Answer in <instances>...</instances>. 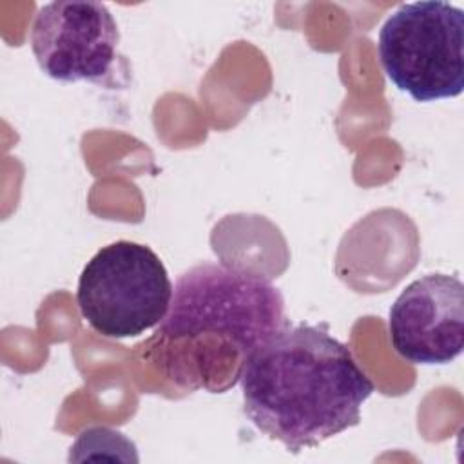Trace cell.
I'll return each instance as SVG.
<instances>
[{"label":"cell","instance_id":"6da1fadb","mask_svg":"<svg viewBox=\"0 0 464 464\" xmlns=\"http://www.w3.org/2000/svg\"><path fill=\"white\" fill-rule=\"evenodd\" d=\"M285 324L277 286L243 268L201 263L183 272L167 315L149 341V359L179 386L219 393L248 357Z\"/></svg>","mask_w":464,"mask_h":464},{"label":"cell","instance_id":"7a4b0ae2","mask_svg":"<svg viewBox=\"0 0 464 464\" xmlns=\"http://www.w3.org/2000/svg\"><path fill=\"white\" fill-rule=\"evenodd\" d=\"M239 382L245 415L292 453L357 426L375 390L324 326L286 323L248 357Z\"/></svg>","mask_w":464,"mask_h":464},{"label":"cell","instance_id":"3957f363","mask_svg":"<svg viewBox=\"0 0 464 464\" xmlns=\"http://www.w3.org/2000/svg\"><path fill=\"white\" fill-rule=\"evenodd\" d=\"M377 49L386 78L417 102L464 89V11L450 2L402 4L382 24Z\"/></svg>","mask_w":464,"mask_h":464},{"label":"cell","instance_id":"277c9868","mask_svg":"<svg viewBox=\"0 0 464 464\" xmlns=\"http://www.w3.org/2000/svg\"><path fill=\"white\" fill-rule=\"evenodd\" d=\"M174 286L158 254L120 239L102 246L83 266L76 303L92 330L127 339L158 326L169 312Z\"/></svg>","mask_w":464,"mask_h":464},{"label":"cell","instance_id":"5b68a950","mask_svg":"<svg viewBox=\"0 0 464 464\" xmlns=\"http://www.w3.org/2000/svg\"><path fill=\"white\" fill-rule=\"evenodd\" d=\"M29 40L40 69L63 83L111 85L121 58L118 24L100 2L58 0L42 5Z\"/></svg>","mask_w":464,"mask_h":464},{"label":"cell","instance_id":"8992f818","mask_svg":"<svg viewBox=\"0 0 464 464\" xmlns=\"http://www.w3.org/2000/svg\"><path fill=\"white\" fill-rule=\"evenodd\" d=\"M393 350L413 364H448L464 348V285L457 276L411 281L390 308Z\"/></svg>","mask_w":464,"mask_h":464}]
</instances>
